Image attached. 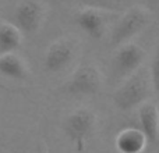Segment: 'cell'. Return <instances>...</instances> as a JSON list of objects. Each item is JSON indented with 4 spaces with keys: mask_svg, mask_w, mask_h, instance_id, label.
I'll list each match as a JSON object with an SVG mask.
<instances>
[{
    "mask_svg": "<svg viewBox=\"0 0 159 153\" xmlns=\"http://www.w3.org/2000/svg\"><path fill=\"white\" fill-rule=\"evenodd\" d=\"M152 90L149 71L140 68L119 85L113 93V103L121 111H130L149 100Z\"/></svg>",
    "mask_w": 159,
    "mask_h": 153,
    "instance_id": "cell-1",
    "label": "cell"
},
{
    "mask_svg": "<svg viewBox=\"0 0 159 153\" xmlns=\"http://www.w3.org/2000/svg\"><path fill=\"white\" fill-rule=\"evenodd\" d=\"M151 22V11L143 6H133L116 18L110 32V45L119 47L141 33Z\"/></svg>",
    "mask_w": 159,
    "mask_h": 153,
    "instance_id": "cell-2",
    "label": "cell"
},
{
    "mask_svg": "<svg viewBox=\"0 0 159 153\" xmlns=\"http://www.w3.org/2000/svg\"><path fill=\"white\" fill-rule=\"evenodd\" d=\"M96 128V114L88 107H80L71 111L63 123L66 137L78 152H84L87 142Z\"/></svg>",
    "mask_w": 159,
    "mask_h": 153,
    "instance_id": "cell-3",
    "label": "cell"
},
{
    "mask_svg": "<svg viewBox=\"0 0 159 153\" xmlns=\"http://www.w3.org/2000/svg\"><path fill=\"white\" fill-rule=\"evenodd\" d=\"M145 57V50L138 43L127 42L116 47L115 55L112 57V63H110L112 76L117 82H123L124 79H127L130 75H133L143 67Z\"/></svg>",
    "mask_w": 159,
    "mask_h": 153,
    "instance_id": "cell-4",
    "label": "cell"
},
{
    "mask_svg": "<svg viewBox=\"0 0 159 153\" xmlns=\"http://www.w3.org/2000/svg\"><path fill=\"white\" fill-rule=\"evenodd\" d=\"M117 11L110 8L98 7V6H87L82 7L75 14V22L89 38L99 39L103 38L110 21H116L119 17Z\"/></svg>",
    "mask_w": 159,
    "mask_h": 153,
    "instance_id": "cell-5",
    "label": "cell"
},
{
    "mask_svg": "<svg viewBox=\"0 0 159 153\" xmlns=\"http://www.w3.org/2000/svg\"><path fill=\"white\" fill-rule=\"evenodd\" d=\"M102 82V74L95 64L82 63L66 82L64 90L73 96H92L101 90Z\"/></svg>",
    "mask_w": 159,
    "mask_h": 153,
    "instance_id": "cell-6",
    "label": "cell"
},
{
    "mask_svg": "<svg viewBox=\"0 0 159 153\" xmlns=\"http://www.w3.org/2000/svg\"><path fill=\"white\" fill-rule=\"evenodd\" d=\"M46 15L42 0H21L14 11L16 27L24 33H35L41 29Z\"/></svg>",
    "mask_w": 159,
    "mask_h": 153,
    "instance_id": "cell-7",
    "label": "cell"
},
{
    "mask_svg": "<svg viewBox=\"0 0 159 153\" xmlns=\"http://www.w3.org/2000/svg\"><path fill=\"white\" fill-rule=\"evenodd\" d=\"M77 46L69 38H60L52 42L43 57V67L49 72L63 71L74 60Z\"/></svg>",
    "mask_w": 159,
    "mask_h": 153,
    "instance_id": "cell-8",
    "label": "cell"
},
{
    "mask_svg": "<svg viewBox=\"0 0 159 153\" xmlns=\"http://www.w3.org/2000/svg\"><path fill=\"white\" fill-rule=\"evenodd\" d=\"M140 129L149 142H157L159 138V107L155 102L147 100L138 107Z\"/></svg>",
    "mask_w": 159,
    "mask_h": 153,
    "instance_id": "cell-9",
    "label": "cell"
},
{
    "mask_svg": "<svg viewBox=\"0 0 159 153\" xmlns=\"http://www.w3.org/2000/svg\"><path fill=\"white\" fill-rule=\"evenodd\" d=\"M147 142L148 139L145 134L135 127L123 128L116 135V148L119 153H143Z\"/></svg>",
    "mask_w": 159,
    "mask_h": 153,
    "instance_id": "cell-10",
    "label": "cell"
},
{
    "mask_svg": "<svg viewBox=\"0 0 159 153\" xmlns=\"http://www.w3.org/2000/svg\"><path fill=\"white\" fill-rule=\"evenodd\" d=\"M0 74L11 79H25L30 74L25 60L14 53L0 55Z\"/></svg>",
    "mask_w": 159,
    "mask_h": 153,
    "instance_id": "cell-11",
    "label": "cell"
},
{
    "mask_svg": "<svg viewBox=\"0 0 159 153\" xmlns=\"http://www.w3.org/2000/svg\"><path fill=\"white\" fill-rule=\"evenodd\" d=\"M22 42V32L10 22L0 24V55L14 53L20 49Z\"/></svg>",
    "mask_w": 159,
    "mask_h": 153,
    "instance_id": "cell-12",
    "label": "cell"
},
{
    "mask_svg": "<svg viewBox=\"0 0 159 153\" xmlns=\"http://www.w3.org/2000/svg\"><path fill=\"white\" fill-rule=\"evenodd\" d=\"M149 76H151L154 90L159 92V43L155 47L154 56H152V61L151 66H149Z\"/></svg>",
    "mask_w": 159,
    "mask_h": 153,
    "instance_id": "cell-13",
    "label": "cell"
},
{
    "mask_svg": "<svg viewBox=\"0 0 159 153\" xmlns=\"http://www.w3.org/2000/svg\"><path fill=\"white\" fill-rule=\"evenodd\" d=\"M38 153H49V152H48V149L45 148V146H41V148H39V151H38Z\"/></svg>",
    "mask_w": 159,
    "mask_h": 153,
    "instance_id": "cell-14",
    "label": "cell"
},
{
    "mask_svg": "<svg viewBox=\"0 0 159 153\" xmlns=\"http://www.w3.org/2000/svg\"><path fill=\"white\" fill-rule=\"evenodd\" d=\"M78 2H85V3H89V2H92V0H78Z\"/></svg>",
    "mask_w": 159,
    "mask_h": 153,
    "instance_id": "cell-15",
    "label": "cell"
},
{
    "mask_svg": "<svg viewBox=\"0 0 159 153\" xmlns=\"http://www.w3.org/2000/svg\"><path fill=\"white\" fill-rule=\"evenodd\" d=\"M155 2H158V3H159V0H155Z\"/></svg>",
    "mask_w": 159,
    "mask_h": 153,
    "instance_id": "cell-16",
    "label": "cell"
}]
</instances>
